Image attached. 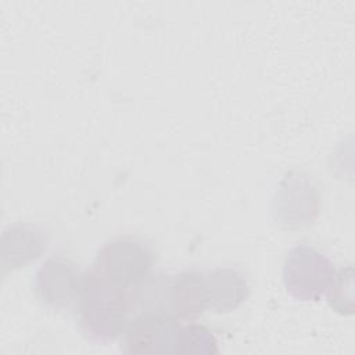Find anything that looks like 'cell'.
I'll return each instance as SVG.
<instances>
[{
    "instance_id": "8fae6325",
    "label": "cell",
    "mask_w": 355,
    "mask_h": 355,
    "mask_svg": "<svg viewBox=\"0 0 355 355\" xmlns=\"http://www.w3.org/2000/svg\"><path fill=\"white\" fill-rule=\"evenodd\" d=\"M218 352V341L208 327L197 323L179 326L175 336L173 354L212 355Z\"/></svg>"
},
{
    "instance_id": "6da1fadb",
    "label": "cell",
    "mask_w": 355,
    "mask_h": 355,
    "mask_svg": "<svg viewBox=\"0 0 355 355\" xmlns=\"http://www.w3.org/2000/svg\"><path fill=\"white\" fill-rule=\"evenodd\" d=\"M76 326L89 341L105 344L121 337L132 315L130 288L101 277L93 269L83 273L75 305Z\"/></svg>"
},
{
    "instance_id": "5b68a950",
    "label": "cell",
    "mask_w": 355,
    "mask_h": 355,
    "mask_svg": "<svg viewBox=\"0 0 355 355\" xmlns=\"http://www.w3.org/2000/svg\"><path fill=\"white\" fill-rule=\"evenodd\" d=\"M83 283L78 265L62 255L47 258L36 272L35 295L37 301L54 311L75 308Z\"/></svg>"
},
{
    "instance_id": "9c48e42d",
    "label": "cell",
    "mask_w": 355,
    "mask_h": 355,
    "mask_svg": "<svg viewBox=\"0 0 355 355\" xmlns=\"http://www.w3.org/2000/svg\"><path fill=\"white\" fill-rule=\"evenodd\" d=\"M208 309L227 313L237 309L248 297L245 277L233 268H215L205 273Z\"/></svg>"
},
{
    "instance_id": "ba28073f",
    "label": "cell",
    "mask_w": 355,
    "mask_h": 355,
    "mask_svg": "<svg viewBox=\"0 0 355 355\" xmlns=\"http://www.w3.org/2000/svg\"><path fill=\"white\" fill-rule=\"evenodd\" d=\"M208 309L205 273L196 269L182 270L171 280L169 312L178 320H194Z\"/></svg>"
},
{
    "instance_id": "30bf717a",
    "label": "cell",
    "mask_w": 355,
    "mask_h": 355,
    "mask_svg": "<svg viewBox=\"0 0 355 355\" xmlns=\"http://www.w3.org/2000/svg\"><path fill=\"white\" fill-rule=\"evenodd\" d=\"M172 277L164 272L150 273L130 288L132 313H169ZM173 316V315H172Z\"/></svg>"
},
{
    "instance_id": "7c38bea8",
    "label": "cell",
    "mask_w": 355,
    "mask_h": 355,
    "mask_svg": "<svg viewBox=\"0 0 355 355\" xmlns=\"http://www.w3.org/2000/svg\"><path fill=\"white\" fill-rule=\"evenodd\" d=\"M352 266H345L336 270L334 277L326 291L329 305L340 315L351 316L354 313V282Z\"/></svg>"
},
{
    "instance_id": "7a4b0ae2",
    "label": "cell",
    "mask_w": 355,
    "mask_h": 355,
    "mask_svg": "<svg viewBox=\"0 0 355 355\" xmlns=\"http://www.w3.org/2000/svg\"><path fill=\"white\" fill-rule=\"evenodd\" d=\"M154 262L153 247L140 237L126 234L104 243L92 269L114 284L132 288L151 273Z\"/></svg>"
},
{
    "instance_id": "3957f363",
    "label": "cell",
    "mask_w": 355,
    "mask_h": 355,
    "mask_svg": "<svg viewBox=\"0 0 355 355\" xmlns=\"http://www.w3.org/2000/svg\"><path fill=\"white\" fill-rule=\"evenodd\" d=\"M334 273L330 259L306 244H298L288 251L282 270L286 291L298 301H319Z\"/></svg>"
},
{
    "instance_id": "8992f818",
    "label": "cell",
    "mask_w": 355,
    "mask_h": 355,
    "mask_svg": "<svg viewBox=\"0 0 355 355\" xmlns=\"http://www.w3.org/2000/svg\"><path fill=\"white\" fill-rule=\"evenodd\" d=\"M179 322L169 313H137L130 318L123 333V351L128 354L173 352Z\"/></svg>"
},
{
    "instance_id": "277c9868",
    "label": "cell",
    "mask_w": 355,
    "mask_h": 355,
    "mask_svg": "<svg viewBox=\"0 0 355 355\" xmlns=\"http://www.w3.org/2000/svg\"><path fill=\"white\" fill-rule=\"evenodd\" d=\"M320 196L308 175L290 171L279 182L272 197V219L286 230L309 226L318 216Z\"/></svg>"
},
{
    "instance_id": "52a82bcc",
    "label": "cell",
    "mask_w": 355,
    "mask_h": 355,
    "mask_svg": "<svg viewBox=\"0 0 355 355\" xmlns=\"http://www.w3.org/2000/svg\"><path fill=\"white\" fill-rule=\"evenodd\" d=\"M49 233L32 223L17 222L4 229L0 243L1 275L26 268L49 247Z\"/></svg>"
}]
</instances>
